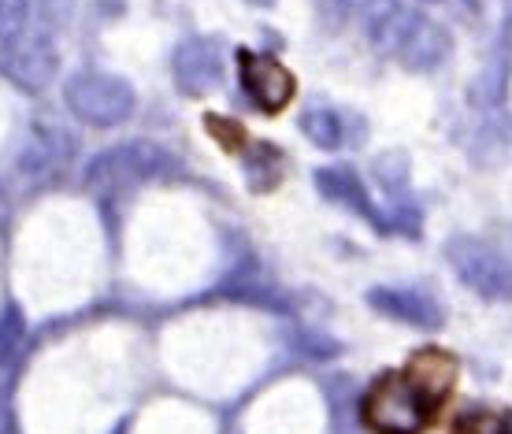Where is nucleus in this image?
<instances>
[{"label":"nucleus","instance_id":"f257e3e1","mask_svg":"<svg viewBox=\"0 0 512 434\" xmlns=\"http://www.w3.org/2000/svg\"><path fill=\"white\" fill-rule=\"evenodd\" d=\"M457 360L442 349H420L401 371L379 375L360 401V420L375 434H423L449 401Z\"/></svg>","mask_w":512,"mask_h":434},{"label":"nucleus","instance_id":"f03ea898","mask_svg":"<svg viewBox=\"0 0 512 434\" xmlns=\"http://www.w3.org/2000/svg\"><path fill=\"white\" fill-rule=\"evenodd\" d=\"M446 260L453 264L457 279L479 297H487V301L512 297V264L494 245L479 242V238H453L446 245Z\"/></svg>","mask_w":512,"mask_h":434},{"label":"nucleus","instance_id":"423d86ee","mask_svg":"<svg viewBox=\"0 0 512 434\" xmlns=\"http://www.w3.org/2000/svg\"><path fill=\"white\" fill-rule=\"evenodd\" d=\"M308 130H312V138L323 141V145H334V138H338V123H334V115H312Z\"/></svg>","mask_w":512,"mask_h":434},{"label":"nucleus","instance_id":"0eeeda50","mask_svg":"<svg viewBox=\"0 0 512 434\" xmlns=\"http://www.w3.org/2000/svg\"><path fill=\"white\" fill-rule=\"evenodd\" d=\"M509 4H512V0H509Z\"/></svg>","mask_w":512,"mask_h":434},{"label":"nucleus","instance_id":"20e7f679","mask_svg":"<svg viewBox=\"0 0 512 434\" xmlns=\"http://www.w3.org/2000/svg\"><path fill=\"white\" fill-rule=\"evenodd\" d=\"M372 305L390 316L397 323H409L416 331H438L442 320H446V312L438 305V297H431L427 290H372Z\"/></svg>","mask_w":512,"mask_h":434},{"label":"nucleus","instance_id":"7ed1b4c3","mask_svg":"<svg viewBox=\"0 0 512 434\" xmlns=\"http://www.w3.org/2000/svg\"><path fill=\"white\" fill-rule=\"evenodd\" d=\"M238 71H242V90L253 101L256 112L279 115L286 104L294 101L297 82L275 56H253V52H238Z\"/></svg>","mask_w":512,"mask_h":434},{"label":"nucleus","instance_id":"39448f33","mask_svg":"<svg viewBox=\"0 0 512 434\" xmlns=\"http://www.w3.org/2000/svg\"><path fill=\"white\" fill-rule=\"evenodd\" d=\"M457 434H512V420L498 412H464Z\"/></svg>","mask_w":512,"mask_h":434}]
</instances>
